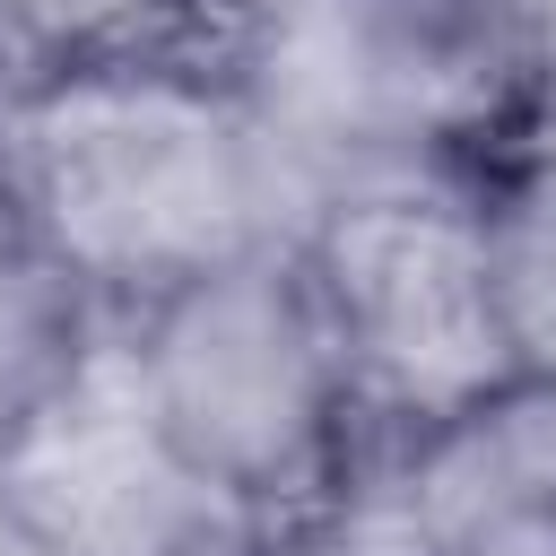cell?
I'll return each instance as SVG.
<instances>
[{"mask_svg": "<svg viewBox=\"0 0 556 556\" xmlns=\"http://www.w3.org/2000/svg\"><path fill=\"white\" fill-rule=\"evenodd\" d=\"M0 495L52 556H252L278 530L165 434L130 374L122 321L0 460Z\"/></svg>", "mask_w": 556, "mask_h": 556, "instance_id": "obj_5", "label": "cell"}, {"mask_svg": "<svg viewBox=\"0 0 556 556\" xmlns=\"http://www.w3.org/2000/svg\"><path fill=\"white\" fill-rule=\"evenodd\" d=\"M17 235H26V226H17V200H9V156H0V252H9Z\"/></svg>", "mask_w": 556, "mask_h": 556, "instance_id": "obj_12", "label": "cell"}, {"mask_svg": "<svg viewBox=\"0 0 556 556\" xmlns=\"http://www.w3.org/2000/svg\"><path fill=\"white\" fill-rule=\"evenodd\" d=\"M295 252L321 295L330 348L348 365L356 426H391L400 443H426L434 426L513 391L478 182H400V191L330 200L295 235Z\"/></svg>", "mask_w": 556, "mask_h": 556, "instance_id": "obj_4", "label": "cell"}, {"mask_svg": "<svg viewBox=\"0 0 556 556\" xmlns=\"http://www.w3.org/2000/svg\"><path fill=\"white\" fill-rule=\"evenodd\" d=\"M113 313L26 235L0 252V460L26 443V426L70 391V374L96 356Z\"/></svg>", "mask_w": 556, "mask_h": 556, "instance_id": "obj_6", "label": "cell"}, {"mask_svg": "<svg viewBox=\"0 0 556 556\" xmlns=\"http://www.w3.org/2000/svg\"><path fill=\"white\" fill-rule=\"evenodd\" d=\"M252 556H434V539L417 530V513H408L391 486H365V495L287 513Z\"/></svg>", "mask_w": 556, "mask_h": 556, "instance_id": "obj_8", "label": "cell"}, {"mask_svg": "<svg viewBox=\"0 0 556 556\" xmlns=\"http://www.w3.org/2000/svg\"><path fill=\"white\" fill-rule=\"evenodd\" d=\"M226 78L269 130L304 226L356 191L469 182V156L513 139L521 113L486 0H278L243 17Z\"/></svg>", "mask_w": 556, "mask_h": 556, "instance_id": "obj_2", "label": "cell"}, {"mask_svg": "<svg viewBox=\"0 0 556 556\" xmlns=\"http://www.w3.org/2000/svg\"><path fill=\"white\" fill-rule=\"evenodd\" d=\"M113 321L148 408L217 486L269 521L321 504L356 434V400L295 243L235 252Z\"/></svg>", "mask_w": 556, "mask_h": 556, "instance_id": "obj_3", "label": "cell"}, {"mask_svg": "<svg viewBox=\"0 0 556 556\" xmlns=\"http://www.w3.org/2000/svg\"><path fill=\"white\" fill-rule=\"evenodd\" d=\"M478 226H486V278H495L513 382L556 391V165L504 156L478 182Z\"/></svg>", "mask_w": 556, "mask_h": 556, "instance_id": "obj_7", "label": "cell"}, {"mask_svg": "<svg viewBox=\"0 0 556 556\" xmlns=\"http://www.w3.org/2000/svg\"><path fill=\"white\" fill-rule=\"evenodd\" d=\"M0 556H52V547H43V539L17 521V504H9V495H0Z\"/></svg>", "mask_w": 556, "mask_h": 556, "instance_id": "obj_11", "label": "cell"}, {"mask_svg": "<svg viewBox=\"0 0 556 556\" xmlns=\"http://www.w3.org/2000/svg\"><path fill=\"white\" fill-rule=\"evenodd\" d=\"M9 200L104 313L304 235V200L226 70H70L0 96Z\"/></svg>", "mask_w": 556, "mask_h": 556, "instance_id": "obj_1", "label": "cell"}, {"mask_svg": "<svg viewBox=\"0 0 556 556\" xmlns=\"http://www.w3.org/2000/svg\"><path fill=\"white\" fill-rule=\"evenodd\" d=\"M235 9H243V17H261V9H278V0H235Z\"/></svg>", "mask_w": 556, "mask_h": 556, "instance_id": "obj_13", "label": "cell"}, {"mask_svg": "<svg viewBox=\"0 0 556 556\" xmlns=\"http://www.w3.org/2000/svg\"><path fill=\"white\" fill-rule=\"evenodd\" d=\"M504 156H539V165H556V78H539L530 96H521V113H513V139H504ZM495 156V165H504Z\"/></svg>", "mask_w": 556, "mask_h": 556, "instance_id": "obj_10", "label": "cell"}, {"mask_svg": "<svg viewBox=\"0 0 556 556\" xmlns=\"http://www.w3.org/2000/svg\"><path fill=\"white\" fill-rule=\"evenodd\" d=\"M486 26L504 43V61L521 70V96L539 78H556V0H486Z\"/></svg>", "mask_w": 556, "mask_h": 556, "instance_id": "obj_9", "label": "cell"}]
</instances>
